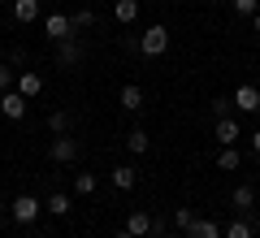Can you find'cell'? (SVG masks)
Returning <instances> with one entry per match:
<instances>
[{
    "mask_svg": "<svg viewBox=\"0 0 260 238\" xmlns=\"http://www.w3.org/2000/svg\"><path fill=\"white\" fill-rule=\"evenodd\" d=\"M251 203H256V191H251L247 182H239V186H234V195H230V208L239 212V217H247V212H251Z\"/></svg>",
    "mask_w": 260,
    "mask_h": 238,
    "instance_id": "11",
    "label": "cell"
},
{
    "mask_svg": "<svg viewBox=\"0 0 260 238\" xmlns=\"http://www.w3.org/2000/svg\"><path fill=\"white\" fill-rule=\"evenodd\" d=\"M126 147H130V156H143V152H148V147H152L148 130H139V126H135V130H130V134H126Z\"/></svg>",
    "mask_w": 260,
    "mask_h": 238,
    "instance_id": "18",
    "label": "cell"
},
{
    "mask_svg": "<svg viewBox=\"0 0 260 238\" xmlns=\"http://www.w3.org/2000/svg\"><path fill=\"white\" fill-rule=\"evenodd\" d=\"M230 100H234V113H256V104H260V91H256L251 83H243L239 91L230 95Z\"/></svg>",
    "mask_w": 260,
    "mask_h": 238,
    "instance_id": "10",
    "label": "cell"
},
{
    "mask_svg": "<svg viewBox=\"0 0 260 238\" xmlns=\"http://www.w3.org/2000/svg\"><path fill=\"white\" fill-rule=\"evenodd\" d=\"M44 35L52 39V44L78 39V35H74V22H70V13H48V18H44Z\"/></svg>",
    "mask_w": 260,
    "mask_h": 238,
    "instance_id": "4",
    "label": "cell"
},
{
    "mask_svg": "<svg viewBox=\"0 0 260 238\" xmlns=\"http://www.w3.org/2000/svg\"><path fill=\"white\" fill-rule=\"evenodd\" d=\"M70 208H74V203H70V195H65V191H56V195H48V199H44V212H52V217H70Z\"/></svg>",
    "mask_w": 260,
    "mask_h": 238,
    "instance_id": "17",
    "label": "cell"
},
{
    "mask_svg": "<svg viewBox=\"0 0 260 238\" xmlns=\"http://www.w3.org/2000/svg\"><path fill=\"white\" fill-rule=\"evenodd\" d=\"M13 22H22V26L39 22V0H13Z\"/></svg>",
    "mask_w": 260,
    "mask_h": 238,
    "instance_id": "13",
    "label": "cell"
},
{
    "mask_svg": "<svg viewBox=\"0 0 260 238\" xmlns=\"http://www.w3.org/2000/svg\"><path fill=\"white\" fill-rule=\"evenodd\" d=\"M208 5H221V0H208Z\"/></svg>",
    "mask_w": 260,
    "mask_h": 238,
    "instance_id": "33",
    "label": "cell"
},
{
    "mask_svg": "<svg viewBox=\"0 0 260 238\" xmlns=\"http://www.w3.org/2000/svg\"><path fill=\"white\" fill-rule=\"evenodd\" d=\"M186 238H221V225H217V221H208V217H195L191 229H186Z\"/></svg>",
    "mask_w": 260,
    "mask_h": 238,
    "instance_id": "16",
    "label": "cell"
},
{
    "mask_svg": "<svg viewBox=\"0 0 260 238\" xmlns=\"http://www.w3.org/2000/svg\"><path fill=\"white\" fill-rule=\"evenodd\" d=\"M0 113H5L9 121H22V117H26V95H22V91H5V95H0Z\"/></svg>",
    "mask_w": 260,
    "mask_h": 238,
    "instance_id": "8",
    "label": "cell"
},
{
    "mask_svg": "<svg viewBox=\"0 0 260 238\" xmlns=\"http://www.w3.org/2000/svg\"><path fill=\"white\" fill-rule=\"evenodd\" d=\"M139 52L143 56H165L169 52V30H165V22H156V26H148L139 35Z\"/></svg>",
    "mask_w": 260,
    "mask_h": 238,
    "instance_id": "1",
    "label": "cell"
},
{
    "mask_svg": "<svg viewBox=\"0 0 260 238\" xmlns=\"http://www.w3.org/2000/svg\"><path fill=\"white\" fill-rule=\"evenodd\" d=\"M221 238H251V225H247V217H239V212H234V221L221 229Z\"/></svg>",
    "mask_w": 260,
    "mask_h": 238,
    "instance_id": "19",
    "label": "cell"
},
{
    "mask_svg": "<svg viewBox=\"0 0 260 238\" xmlns=\"http://www.w3.org/2000/svg\"><path fill=\"white\" fill-rule=\"evenodd\" d=\"M251 30H256V35H260V9L251 13Z\"/></svg>",
    "mask_w": 260,
    "mask_h": 238,
    "instance_id": "29",
    "label": "cell"
},
{
    "mask_svg": "<svg viewBox=\"0 0 260 238\" xmlns=\"http://www.w3.org/2000/svg\"><path fill=\"white\" fill-rule=\"evenodd\" d=\"M48 160H52V165H74V160H78V139L74 134H52V143H48Z\"/></svg>",
    "mask_w": 260,
    "mask_h": 238,
    "instance_id": "2",
    "label": "cell"
},
{
    "mask_svg": "<svg viewBox=\"0 0 260 238\" xmlns=\"http://www.w3.org/2000/svg\"><path fill=\"white\" fill-rule=\"evenodd\" d=\"M117 100H121V109H126V113H139V109H143V87H139V83H126Z\"/></svg>",
    "mask_w": 260,
    "mask_h": 238,
    "instance_id": "15",
    "label": "cell"
},
{
    "mask_svg": "<svg viewBox=\"0 0 260 238\" xmlns=\"http://www.w3.org/2000/svg\"><path fill=\"white\" fill-rule=\"evenodd\" d=\"M109 178H113V186H117V191H135V182H139V169H135V165H117Z\"/></svg>",
    "mask_w": 260,
    "mask_h": 238,
    "instance_id": "14",
    "label": "cell"
},
{
    "mask_svg": "<svg viewBox=\"0 0 260 238\" xmlns=\"http://www.w3.org/2000/svg\"><path fill=\"white\" fill-rule=\"evenodd\" d=\"M113 18L121 26H135L139 22V0H113Z\"/></svg>",
    "mask_w": 260,
    "mask_h": 238,
    "instance_id": "12",
    "label": "cell"
},
{
    "mask_svg": "<svg viewBox=\"0 0 260 238\" xmlns=\"http://www.w3.org/2000/svg\"><path fill=\"white\" fill-rule=\"evenodd\" d=\"M243 165V156H239V147H221V156H217V169H225V174H234V169Z\"/></svg>",
    "mask_w": 260,
    "mask_h": 238,
    "instance_id": "20",
    "label": "cell"
},
{
    "mask_svg": "<svg viewBox=\"0 0 260 238\" xmlns=\"http://www.w3.org/2000/svg\"><path fill=\"white\" fill-rule=\"evenodd\" d=\"M39 212H44V199H35V195H18V199L9 203V217L18 221V225H35Z\"/></svg>",
    "mask_w": 260,
    "mask_h": 238,
    "instance_id": "3",
    "label": "cell"
},
{
    "mask_svg": "<svg viewBox=\"0 0 260 238\" xmlns=\"http://www.w3.org/2000/svg\"><path fill=\"white\" fill-rule=\"evenodd\" d=\"M113 238H135V234H126V229H121V234H113Z\"/></svg>",
    "mask_w": 260,
    "mask_h": 238,
    "instance_id": "30",
    "label": "cell"
},
{
    "mask_svg": "<svg viewBox=\"0 0 260 238\" xmlns=\"http://www.w3.org/2000/svg\"><path fill=\"white\" fill-rule=\"evenodd\" d=\"M191 221H195L191 208H174V225H178V229H191Z\"/></svg>",
    "mask_w": 260,
    "mask_h": 238,
    "instance_id": "27",
    "label": "cell"
},
{
    "mask_svg": "<svg viewBox=\"0 0 260 238\" xmlns=\"http://www.w3.org/2000/svg\"><path fill=\"white\" fill-rule=\"evenodd\" d=\"M156 238H178V234H156Z\"/></svg>",
    "mask_w": 260,
    "mask_h": 238,
    "instance_id": "31",
    "label": "cell"
},
{
    "mask_svg": "<svg viewBox=\"0 0 260 238\" xmlns=\"http://www.w3.org/2000/svg\"><path fill=\"white\" fill-rule=\"evenodd\" d=\"M78 65H83V44L78 39L56 44V70H78Z\"/></svg>",
    "mask_w": 260,
    "mask_h": 238,
    "instance_id": "6",
    "label": "cell"
},
{
    "mask_svg": "<svg viewBox=\"0 0 260 238\" xmlns=\"http://www.w3.org/2000/svg\"><path fill=\"white\" fill-rule=\"evenodd\" d=\"M70 22H74V30H91V26H95V9H78V13H70Z\"/></svg>",
    "mask_w": 260,
    "mask_h": 238,
    "instance_id": "23",
    "label": "cell"
},
{
    "mask_svg": "<svg viewBox=\"0 0 260 238\" xmlns=\"http://www.w3.org/2000/svg\"><path fill=\"white\" fill-rule=\"evenodd\" d=\"M95 186H100L95 174H74V195H95Z\"/></svg>",
    "mask_w": 260,
    "mask_h": 238,
    "instance_id": "21",
    "label": "cell"
},
{
    "mask_svg": "<svg viewBox=\"0 0 260 238\" xmlns=\"http://www.w3.org/2000/svg\"><path fill=\"white\" fill-rule=\"evenodd\" d=\"M48 130H52V134H70V113H65V109L48 113Z\"/></svg>",
    "mask_w": 260,
    "mask_h": 238,
    "instance_id": "22",
    "label": "cell"
},
{
    "mask_svg": "<svg viewBox=\"0 0 260 238\" xmlns=\"http://www.w3.org/2000/svg\"><path fill=\"white\" fill-rule=\"evenodd\" d=\"M13 83H18V74H13L9 65H0V95H5V91H13Z\"/></svg>",
    "mask_w": 260,
    "mask_h": 238,
    "instance_id": "26",
    "label": "cell"
},
{
    "mask_svg": "<svg viewBox=\"0 0 260 238\" xmlns=\"http://www.w3.org/2000/svg\"><path fill=\"white\" fill-rule=\"evenodd\" d=\"M213 139H217L221 147H239L243 130H239V121H234V117H217V126H213Z\"/></svg>",
    "mask_w": 260,
    "mask_h": 238,
    "instance_id": "7",
    "label": "cell"
},
{
    "mask_svg": "<svg viewBox=\"0 0 260 238\" xmlns=\"http://www.w3.org/2000/svg\"><path fill=\"white\" fill-rule=\"evenodd\" d=\"M247 143H251V152H256V156H260V126H256V130H251V139H247Z\"/></svg>",
    "mask_w": 260,
    "mask_h": 238,
    "instance_id": "28",
    "label": "cell"
},
{
    "mask_svg": "<svg viewBox=\"0 0 260 238\" xmlns=\"http://www.w3.org/2000/svg\"><path fill=\"white\" fill-rule=\"evenodd\" d=\"M234 5V13H239V18H251V13L260 9V0H230Z\"/></svg>",
    "mask_w": 260,
    "mask_h": 238,
    "instance_id": "25",
    "label": "cell"
},
{
    "mask_svg": "<svg viewBox=\"0 0 260 238\" xmlns=\"http://www.w3.org/2000/svg\"><path fill=\"white\" fill-rule=\"evenodd\" d=\"M230 113H234V100L230 95H217L213 100V117H230Z\"/></svg>",
    "mask_w": 260,
    "mask_h": 238,
    "instance_id": "24",
    "label": "cell"
},
{
    "mask_svg": "<svg viewBox=\"0 0 260 238\" xmlns=\"http://www.w3.org/2000/svg\"><path fill=\"white\" fill-rule=\"evenodd\" d=\"M126 234H135V238H148V234H156V221H152V212H143V208H130V212H126Z\"/></svg>",
    "mask_w": 260,
    "mask_h": 238,
    "instance_id": "5",
    "label": "cell"
},
{
    "mask_svg": "<svg viewBox=\"0 0 260 238\" xmlns=\"http://www.w3.org/2000/svg\"><path fill=\"white\" fill-rule=\"evenodd\" d=\"M13 91H22L26 100H35V95H44V78H39L35 70H18V83H13Z\"/></svg>",
    "mask_w": 260,
    "mask_h": 238,
    "instance_id": "9",
    "label": "cell"
},
{
    "mask_svg": "<svg viewBox=\"0 0 260 238\" xmlns=\"http://www.w3.org/2000/svg\"><path fill=\"white\" fill-rule=\"evenodd\" d=\"M256 121H260V104H256Z\"/></svg>",
    "mask_w": 260,
    "mask_h": 238,
    "instance_id": "32",
    "label": "cell"
}]
</instances>
